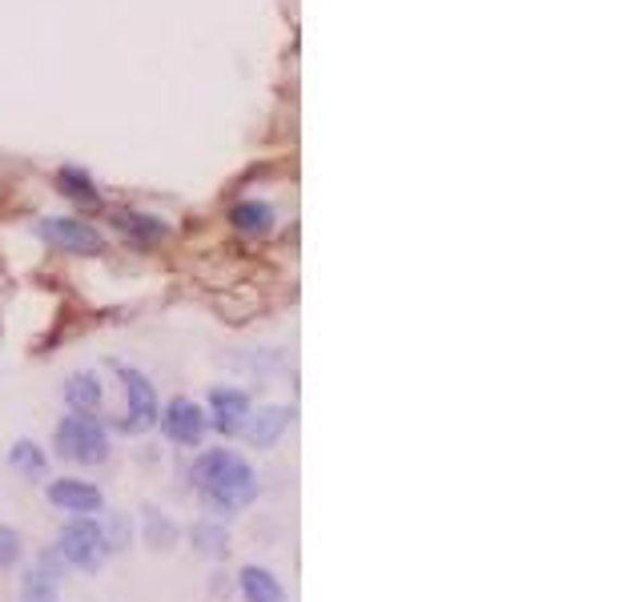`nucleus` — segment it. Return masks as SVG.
I'll list each match as a JSON object with an SVG mask.
<instances>
[{
  "mask_svg": "<svg viewBox=\"0 0 643 602\" xmlns=\"http://www.w3.org/2000/svg\"><path fill=\"white\" fill-rule=\"evenodd\" d=\"M57 554H61L65 563L77 566V570H101V566H106V554H109V538L92 518L81 514L77 523H69L65 530H61V538H57Z\"/></svg>",
  "mask_w": 643,
  "mask_h": 602,
  "instance_id": "3",
  "label": "nucleus"
},
{
  "mask_svg": "<svg viewBox=\"0 0 643 602\" xmlns=\"http://www.w3.org/2000/svg\"><path fill=\"white\" fill-rule=\"evenodd\" d=\"M21 602H61V566L53 554H40V563L21 578Z\"/></svg>",
  "mask_w": 643,
  "mask_h": 602,
  "instance_id": "9",
  "label": "nucleus"
},
{
  "mask_svg": "<svg viewBox=\"0 0 643 602\" xmlns=\"http://www.w3.org/2000/svg\"><path fill=\"white\" fill-rule=\"evenodd\" d=\"M57 181H61V189H65L73 201H81V205H97V185H92L81 170H61Z\"/></svg>",
  "mask_w": 643,
  "mask_h": 602,
  "instance_id": "16",
  "label": "nucleus"
},
{
  "mask_svg": "<svg viewBox=\"0 0 643 602\" xmlns=\"http://www.w3.org/2000/svg\"><path fill=\"white\" fill-rule=\"evenodd\" d=\"M161 430L177 446H201V438L210 430V418H206V410L197 406L194 398H173L165 414H161Z\"/></svg>",
  "mask_w": 643,
  "mask_h": 602,
  "instance_id": "5",
  "label": "nucleus"
},
{
  "mask_svg": "<svg viewBox=\"0 0 643 602\" xmlns=\"http://www.w3.org/2000/svg\"><path fill=\"white\" fill-rule=\"evenodd\" d=\"M230 222H234L242 234H270V225H274V210H270L265 201H242V205H234Z\"/></svg>",
  "mask_w": 643,
  "mask_h": 602,
  "instance_id": "14",
  "label": "nucleus"
},
{
  "mask_svg": "<svg viewBox=\"0 0 643 602\" xmlns=\"http://www.w3.org/2000/svg\"><path fill=\"white\" fill-rule=\"evenodd\" d=\"M254 418V414H250ZM289 406H265V410H258V418L254 422H246V434H250V442L258 446V450H270V446L286 434V426H289Z\"/></svg>",
  "mask_w": 643,
  "mask_h": 602,
  "instance_id": "10",
  "label": "nucleus"
},
{
  "mask_svg": "<svg viewBox=\"0 0 643 602\" xmlns=\"http://www.w3.org/2000/svg\"><path fill=\"white\" fill-rule=\"evenodd\" d=\"M121 390H125V414H118V430L121 434H145L158 422V393L149 386L141 369L118 366Z\"/></svg>",
  "mask_w": 643,
  "mask_h": 602,
  "instance_id": "4",
  "label": "nucleus"
},
{
  "mask_svg": "<svg viewBox=\"0 0 643 602\" xmlns=\"http://www.w3.org/2000/svg\"><path fill=\"white\" fill-rule=\"evenodd\" d=\"M57 450L61 459L81 462V466H97L109 459V430L89 414H69L57 422Z\"/></svg>",
  "mask_w": 643,
  "mask_h": 602,
  "instance_id": "2",
  "label": "nucleus"
},
{
  "mask_svg": "<svg viewBox=\"0 0 643 602\" xmlns=\"http://www.w3.org/2000/svg\"><path fill=\"white\" fill-rule=\"evenodd\" d=\"M40 237H45L53 249L81 253V258H89V253H101V249H106L101 234H97L92 225L77 222V217H49V222L40 225Z\"/></svg>",
  "mask_w": 643,
  "mask_h": 602,
  "instance_id": "6",
  "label": "nucleus"
},
{
  "mask_svg": "<svg viewBox=\"0 0 643 602\" xmlns=\"http://www.w3.org/2000/svg\"><path fill=\"white\" fill-rule=\"evenodd\" d=\"M210 410H213V426L230 438V434H242L246 422H250V393L234 390V386H218L210 393Z\"/></svg>",
  "mask_w": 643,
  "mask_h": 602,
  "instance_id": "8",
  "label": "nucleus"
},
{
  "mask_svg": "<svg viewBox=\"0 0 643 602\" xmlns=\"http://www.w3.org/2000/svg\"><path fill=\"white\" fill-rule=\"evenodd\" d=\"M149 542H153V547H158V542H165V547H170V542H173V526L158 523V514L149 518Z\"/></svg>",
  "mask_w": 643,
  "mask_h": 602,
  "instance_id": "19",
  "label": "nucleus"
},
{
  "mask_svg": "<svg viewBox=\"0 0 643 602\" xmlns=\"http://www.w3.org/2000/svg\"><path fill=\"white\" fill-rule=\"evenodd\" d=\"M242 599L246 602H286V590L265 566H246L242 570Z\"/></svg>",
  "mask_w": 643,
  "mask_h": 602,
  "instance_id": "12",
  "label": "nucleus"
},
{
  "mask_svg": "<svg viewBox=\"0 0 643 602\" xmlns=\"http://www.w3.org/2000/svg\"><path fill=\"white\" fill-rule=\"evenodd\" d=\"M9 462H13L21 474H28V478H33V474L40 478V474H45V466H49V459L40 454V446H33V442H16L13 454H9Z\"/></svg>",
  "mask_w": 643,
  "mask_h": 602,
  "instance_id": "17",
  "label": "nucleus"
},
{
  "mask_svg": "<svg viewBox=\"0 0 643 602\" xmlns=\"http://www.w3.org/2000/svg\"><path fill=\"white\" fill-rule=\"evenodd\" d=\"M113 225L121 234L133 237V241H161L165 237V222L161 217H149V213H113Z\"/></svg>",
  "mask_w": 643,
  "mask_h": 602,
  "instance_id": "13",
  "label": "nucleus"
},
{
  "mask_svg": "<svg viewBox=\"0 0 643 602\" xmlns=\"http://www.w3.org/2000/svg\"><path fill=\"white\" fill-rule=\"evenodd\" d=\"M16 563H21V535L13 526H0V570H9Z\"/></svg>",
  "mask_w": 643,
  "mask_h": 602,
  "instance_id": "18",
  "label": "nucleus"
},
{
  "mask_svg": "<svg viewBox=\"0 0 643 602\" xmlns=\"http://www.w3.org/2000/svg\"><path fill=\"white\" fill-rule=\"evenodd\" d=\"M194 486L201 490L206 506L222 518H234L237 511H246L258 498V474L242 454L234 450H206L189 471Z\"/></svg>",
  "mask_w": 643,
  "mask_h": 602,
  "instance_id": "1",
  "label": "nucleus"
},
{
  "mask_svg": "<svg viewBox=\"0 0 643 602\" xmlns=\"http://www.w3.org/2000/svg\"><path fill=\"white\" fill-rule=\"evenodd\" d=\"M65 402L77 414H92V410L106 402V390H101V378L92 369H77L73 378L65 381Z\"/></svg>",
  "mask_w": 643,
  "mask_h": 602,
  "instance_id": "11",
  "label": "nucleus"
},
{
  "mask_svg": "<svg viewBox=\"0 0 643 602\" xmlns=\"http://www.w3.org/2000/svg\"><path fill=\"white\" fill-rule=\"evenodd\" d=\"M194 547L206 554V559H225L230 554V535H225L222 523H197L194 526Z\"/></svg>",
  "mask_w": 643,
  "mask_h": 602,
  "instance_id": "15",
  "label": "nucleus"
},
{
  "mask_svg": "<svg viewBox=\"0 0 643 602\" xmlns=\"http://www.w3.org/2000/svg\"><path fill=\"white\" fill-rule=\"evenodd\" d=\"M49 502L65 514H97L106 506V494L85 478H57L49 482Z\"/></svg>",
  "mask_w": 643,
  "mask_h": 602,
  "instance_id": "7",
  "label": "nucleus"
}]
</instances>
